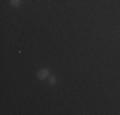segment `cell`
<instances>
[{
	"mask_svg": "<svg viewBox=\"0 0 120 115\" xmlns=\"http://www.w3.org/2000/svg\"><path fill=\"white\" fill-rule=\"evenodd\" d=\"M49 76H50V73H49V69H45V68H44V69H40L38 73H37V78L41 79V80L49 78Z\"/></svg>",
	"mask_w": 120,
	"mask_h": 115,
	"instance_id": "1",
	"label": "cell"
},
{
	"mask_svg": "<svg viewBox=\"0 0 120 115\" xmlns=\"http://www.w3.org/2000/svg\"><path fill=\"white\" fill-rule=\"evenodd\" d=\"M49 83H50L51 86H54V84L56 83V78H55V77L51 76V77H50V79H49Z\"/></svg>",
	"mask_w": 120,
	"mask_h": 115,
	"instance_id": "2",
	"label": "cell"
},
{
	"mask_svg": "<svg viewBox=\"0 0 120 115\" xmlns=\"http://www.w3.org/2000/svg\"><path fill=\"white\" fill-rule=\"evenodd\" d=\"M12 5L13 7H19L21 5V0H12Z\"/></svg>",
	"mask_w": 120,
	"mask_h": 115,
	"instance_id": "3",
	"label": "cell"
}]
</instances>
